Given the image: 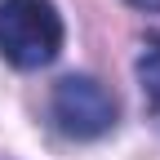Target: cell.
<instances>
[{
	"label": "cell",
	"instance_id": "1",
	"mask_svg": "<svg viewBox=\"0 0 160 160\" xmlns=\"http://www.w3.org/2000/svg\"><path fill=\"white\" fill-rule=\"evenodd\" d=\"M62 53V13L53 0H0V58L18 71L49 67Z\"/></svg>",
	"mask_w": 160,
	"mask_h": 160
},
{
	"label": "cell",
	"instance_id": "3",
	"mask_svg": "<svg viewBox=\"0 0 160 160\" xmlns=\"http://www.w3.org/2000/svg\"><path fill=\"white\" fill-rule=\"evenodd\" d=\"M133 71H138V85H142L147 116H151V125L160 129V36H147V40H142Z\"/></svg>",
	"mask_w": 160,
	"mask_h": 160
},
{
	"label": "cell",
	"instance_id": "4",
	"mask_svg": "<svg viewBox=\"0 0 160 160\" xmlns=\"http://www.w3.org/2000/svg\"><path fill=\"white\" fill-rule=\"evenodd\" d=\"M133 5H142V9H160V0H133Z\"/></svg>",
	"mask_w": 160,
	"mask_h": 160
},
{
	"label": "cell",
	"instance_id": "2",
	"mask_svg": "<svg viewBox=\"0 0 160 160\" xmlns=\"http://www.w3.org/2000/svg\"><path fill=\"white\" fill-rule=\"evenodd\" d=\"M49 116L58 133L76 142H93L116 125V93L93 76H62L49 93Z\"/></svg>",
	"mask_w": 160,
	"mask_h": 160
}]
</instances>
